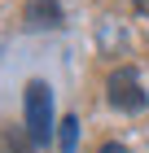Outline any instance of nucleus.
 Wrapping results in <instances>:
<instances>
[{"label":"nucleus","instance_id":"nucleus-7","mask_svg":"<svg viewBox=\"0 0 149 153\" xmlns=\"http://www.w3.org/2000/svg\"><path fill=\"white\" fill-rule=\"evenodd\" d=\"M136 9H140V13H149V0H136Z\"/></svg>","mask_w":149,"mask_h":153},{"label":"nucleus","instance_id":"nucleus-2","mask_svg":"<svg viewBox=\"0 0 149 153\" xmlns=\"http://www.w3.org/2000/svg\"><path fill=\"white\" fill-rule=\"evenodd\" d=\"M105 88H110V105L114 109H123V114H140V109H145V88H140V79H136V70H114L110 74V83H105Z\"/></svg>","mask_w":149,"mask_h":153},{"label":"nucleus","instance_id":"nucleus-6","mask_svg":"<svg viewBox=\"0 0 149 153\" xmlns=\"http://www.w3.org/2000/svg\"><path fill=\"white\" fill-rule=\"evenodd\" d=\"M101 153H127V149H123V144H105Z\"/></svg>","mask_w":149,"mask_h":153},{"label":"nucleus","instance_id":"nucleus-1","mask_svg":"<svg viewBox=\"0 0 149 153\" xmlns=\"http://www.w3.org/2000/svg\"><path fill=\"white\" fill-rule=\"evenodd\" d=\"M22 105H26V131H31L35 144H48L53 140V92H48L44 79H31L22 92Z\"/></svg>","mask_w":149,"mask_h":153},{"label":"nucleus","instance_id":"nucleus-4","mask_svg":"<svg viewBox=\"0 0 149 153\" xmlns=\"http://www.w3.org/2000/svg\"><path fill=\"white\" fill-rule=\"evenodd\" d=\"M0 153H35V140H31V131H0Z\"/></svg>","mask_w":149,"mask_h":153},{"label":"nucleus","instance_id":"nucleus-5","mask_svg":"<svg viewBox=\"0 0 149 153\" xmlns=\"http://www.w3.org/2000/svg\"><path fill=\"white\" fill-rule=\"evenodd\" d=\"M75 140H79V118H61V123H57V144H61V153H75Z\"/></svg>","mask_w":149,"mask_h":153},{"label":"nucleus","instance_id":"nucleus-3","mask_svg":"<svg viewBox=\"0 0 149 153\" xmlns=\"http://www.w3.org/2000/svg\"><path fill=\"white\" fill-rule=\"evenodd\" d=\"M26 26H35V31H44V26H61L57 0H31V4H26Z\"/></svg>","mask_w":149,"mask_h":153}]
</instances>
